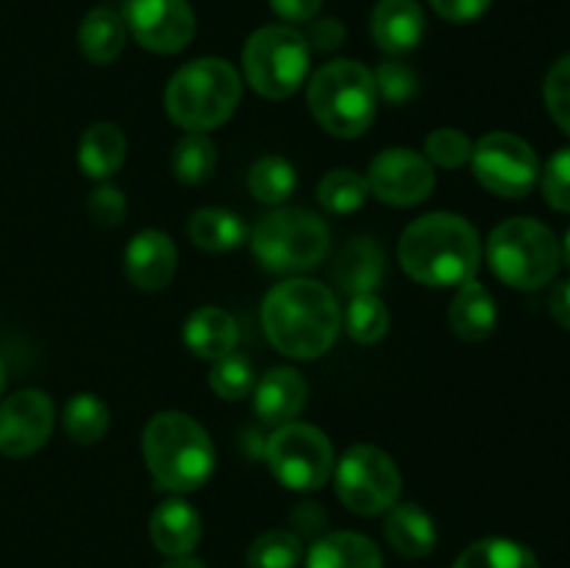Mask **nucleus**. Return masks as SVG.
Here are the masks:
<instances>
[{
  "mask_svg": "<svg viewBox=\"0 0 570 568\" xmlns=\"http://www.w3.org/2000/svg\"><path fill=\"white\" fill-rule=\"evenodd\" d=\"M262 326L273 349L295 360H315L337 340V298L315 278H289L267 293L262 304Z\"/></svg>",
  "mask_w": 570,
  "mask_h": 568,
  "instance_id": "f257e3e1",
  "label": "nucleus"
},
{
  "mask_svg": "<svg viewBox=\"0 0 570 568\" xmlns=\"http://www.w3.org/2000/svg\"><path fill=\"white\" fill-rule=\"evenodd\" d=\"M399 259L406 276L429 287L465 284L479 271L482 239L465 217L432 212L406 226Z\"/></svg>",
  "mask_w": 570,
  "mask_h": 568,
  "instance_id": "f03ea898",
  "label": "nucleus"
},
{
  "mask_svg": "<svg viewBox=\"0 0 570 568\" xmlns=\"http://www.w3.org/2000/svg\"><path fill=\"white\" fill-rule=\"evenodd\" d=\"M142 454L156 484L173 493L200 488L215 471V445L195 418L159 412L142 432Z\"/></svg>",
  "mask_w": 570,
  "mask_h": 568,
  "instance_id": "7ed1b4c3",
  "label": "nucleus"
},
{
  "mask_svg": "<svg viewBox=\"0 0 570 568\" xmlns=\"http://www.w3.org/2000/svg\"><path fill=\"white\" fill-rule=\"evenodd\" d=\"M243 98L239 72L226 59H195L170 78L165 92L167 115L189 134L223 126Z\"/></svg>",
  "mask_w": 570,
  "mask_h": 568,
  "instance_id": "20e7f679",
  "label": "nucleus"
},
{
  "mask_svg": "<svg viewBox=\"0 0 570 568\" xmlns=\"http://www.w3.org/2000/svg\"><path fill=\"white\" fill-rule=\"evenodd\" d=\"M376 78L354 59L323 65L312 76L306 100L315 120L334 137H360L376 117Z\"/></svg>",
  "mask_w": 570,
  "mask_h": 568,
  "instance_id": "39448f33",
  "label": "nucleus"
},
{
  "mask_svg": "<svg viewBox=\"0 0 570 568\" xmlns=\"http://www.w3.org/2000/svg\"><path fill=\"white\" fill-rule=\"evenodd\" d=\"M562 248L554 232L532 217H512L493 228L488 262L495 276L518 290H540L560 271Z\"/></svg>",
  "mask_w": 570,
  "mask_h": 568,
  "instance_id": "423d86ee",
  "label": "nucleus"
},
{
  "mask_svg": "<svg viewBox=\"0 0 570 568\" xmlns=\"http://www.w3.org/2000/svg\"><path fill=\"white\" fill-rule=\"evenodd\" d=\"M250 248L273 273H301L321 265L328 254V228L315 212L276 209L256 223Z\"/></svg>",
  "mask_w": 570,
  "mask_h": 568,
  "instance_id": "0eeeda50",
  "label": "nucleus"
},
{
  "mask_svg": "<svg viewBox=\"0 0 570 568\" xmlns=\"http://www.w3.org/2000/svg\"><path fill=\"white\" fill-rule=\"evenodd\" d=\"M243 70L262 98H289L309 72V45L295 28L265 26L245 42Z\"/></svg>",
  "mask_w": 570,
  "mask_h": 568,
  "instance_id": "6e6552de",
  "label": "nucleus"
},
{
  "mask_svg": "<svg viewBox=\"0 0 570 568\" xmlns=\"http://www.w3.org/2000/svg\"><path fill=\"white\" fill-rule=\"evenodd\" d=\"M265 460L282 484L317 490L334 471V451L326 434L309 423H284L265 445Z\"/></svg>",
  "mask_w": 570,
  "mask_h": 568,
  "instance_id": "1a4fd4ad",
  "label": "nucleus"
},
{
  "mask_svg": "<svg viewBox=\"0 0 570 568\" xmlns=\"http://www.w3.org/2000/svg\"><path fill=\"white\" fill-rule=\"evenodd\" d=\"M401 493L399 466L387 451L360 443L343 454L337 466V496L356 516H379L390 510Z\"/></svg>",
  "mask_w": 570,
  "mask_h": 568,
  "instance_id": "9d476101",
  "label": "nucleus"
},
{
  "mask_svg": "<svg viewBox=\"0 0 570 568\" xmlns=\"http://www.w3.org/2000/svg\"><path fill=\"white\" fill-rule=\"evenodd\" d=\"M479 184L501 198H523L538 182V156L527 139L507 131H493L471 150Z\"/></svg>",
  "mask_w": 570,
  "mask_h": 568,
  "instance_id": "9b49d317",
  "label": "nucleus"
},
{
  "mask_svg": "<svg viewBox=\"0 0 570 568\" xmlns=\"http://www.w3.org/2000/svg\"><path fill=\"white\" fill-rule=\"evenodd\" d=\"M122 20L131 37L154 53H178L195 37V14L187 0H126Z\"/></svg>",
  "mask_w": 570,
  "mask_h": 568,
  "instance_id": "f8f14e48",
  "label": "nucleus"
},
{
  "mask_svg": "<svg viewBox=\"0 0 570 568\" xmlns=\"http://www.w3.org/2000/svg\"><path fill=\"white\" fill-rule=\"evenodd\" d=\"M367 187L390 206H415L434 189V167L412 148H387L367 167Z\"/></svg>",
  "mask_w": 570,
  "mask_h": 568,
  "instance_id": "ddd939ff",
  "label": "nucleus"
},
{
  "mask_svg": "<svg viewBox=\"0 0 570 568\" xmlns=\"http://www.w3.org/2000/svg\"><path fill=\"white\" fill-rule=\"evenodd\" d=\"M53 432V401L42 390H20L0 404V451L28 457Z\"/></svg>",
  "mask_w": 570,
  "mask_h": 568,
  "instance_id": "4468645a",
  "label": "nucleus"
},
{
  "mask_svg": "<svg viewBox=\"0 0 570 568\" xmlns=\"http://www.w3.org/2000/svg\"><path fill=\"white\" fill-rule=\"evenodd\" d=\"M126 273L131 284H137L139 290H148V293L167 287L173 273H176V245H173V239L165 232H156V228L139 232L126 248Z\"/></svg>",
  "mask_w": 570,
  "mask_h": 568,
  "instance_id": "2eb2a0df",
  "label": "nucleus"
},
{
  "mask_svg": "<svg viewBox=\"0 0 570 568\" xmlns=\"http://www.w3.org/2000/svg\"><path fill=\"white\" fill-rule=\"evenodd\" d=\"M423 9L417 0H379L371 17L373 42L390 56L410 53L423 39Z\"/></svg>",
  "mask_w": 570,
  "mask_h": 568,
  "instance_id": "dca6fc26",
  "label": "nucleus"
},
{
  "mask_svg": "<svg viewBox=\"0 0 570 568\" xmlns=\"http://www.w3.org/2000/svg\"><path fill=\"white\" fill-rule=\"evenodd\" d=\"M306 404V382L295 368H271L254 390L256 415L267 427H284Z\"/></svg>",
  "mask_w": 570,
  "mask_h": 568,
  "instance_id": "f3484780",
  "label": "nucleus"
},
{
  "mask_svg": "<svg viewBox=\"0 0 570 568\" xmlns=\"http://www.w3.org/2000/svg\"><path fill=\"white\" fill-rule=\"evenodd\" d=\"M150 540L167 557L189 555L200 540V516L184 499H167L150 516Z\"/></svg>",
  "mask_w": 570,
  "mask_h": 568,
  "instance_id": "a211bd4d",
  "label": "nucleus"
},
{
  "mask_svg": "<svg viewBox=\"0 0 570 568\" xmlns=\"http://www.w3.org/2000/svg\"><path fill=\"white\" fill-rule=\"evenodd\" d=\"M449 323L456 337L468 340V343H479L493 334L495 323H499V310L484 284L473 282V278L460 284L454 301H451Z\"/></svg>",
  "mask_w": 570,
  "mask_h": 568,
  "instance_id": "6ab92c4d",
  "label": "nucleus"
},
{
  "mask_svg": "<svg viewBox=\"0 0 570 568\" xmlns=\"http://www.w3.org/2000/svg\"><path fill=\"white\" fill-rule=\"evenodd\" d=\"M334 278L351 295L376 293L384 282L382 245L371 237H360L345 245L334 265Z\"/></svg>",
  "mask_w": 570,
  "mask_h": 568,
  "instance_id": "aec40b11",
  "label": "nucleus"
},
{
  "mask_svg": "<svg viewBox=\"0 0 570 568\" xmlns=\"http://www.w3.org/2000/svg\"><path fill=\"white\" fill-rule=\"evenodd\" d=\"M184 340L195 356L217 362L237 349L239 332L228 312L217 310V306H204L189 315L187 326H184Z\"/></svg>",
  "mask_w": 570,
  "mask_h": 568,
  "instance_id": "412c9836",
  "label": "nucleus"
},
{
  "mask_svg": "<svg viewBox=\"0 0 570 568\" xmlns=\"http://www.w3.org/2000/svg\"><path fill=\"white\" fill-rule=\"evenodd\" d=\"M382 551L360 532H332L306 555V568H382Z\"/></svg>",
  "mask_w": 570,
  "mask_h": 568,
  "instance_id": "4be33fe9",
  "label": "nucleus"
},
{
  "mask_svg": "<svg viewBox=\"0 0 570 568\" xmlns=\"http://www.w3.org/2000/svg\"><path fill=\"white\" fill-rule=\"evenodd\" d=\"M384 535L387 543L399 551L401 557H426L438 543V529H434L432 516L417 505H393L384 521Z\"/></svg>",
  "mask_w": 570,
  "mask_h": 568,
  "instance_id": "5701e85b",
  "label": "nucleus"
},
{
  "mask_svg": "<svg viewBox=\"0 0 570 568\" xmlns=\"http://www.w3.org/2000/svg\"><path fill=\"white\" fill-rule=\"evenodd\" d=\"M128 28L122 14L109 6H98L89 11L78 28V48L95 65H111L126 48Z\"/></svg>",
  "mask_w": 570,
  "mask_h": 568,
  "instance_id": "b1692460",
  "label": "nucleus"
},
{
  "mask_svg": "<svg viewBox=\"0 0 570 568\" xmlns=\"http://www.w3.org/2000/svg\"><path fill=\"white\" fill-rule=\"evenodd\" d=\"M126 134L115 123H95L81 134L78 165L89 178H109L126 161Z\"/></svg>",
  "mask_w": 570,
  "mask_h": 568,
  "instance_id": "393cba45",
  "label": "nucleus"
},
{
  "mask_svg": "<svg viewBox=\"0 0 570 568\" xmlns=\"http://www.w3.org/2000/svg\"><path fill=\"white\" fill-rule=\"evenodd\" d=\"M189 239L204 251H232L245 239V226L228 209H198L189 217Z\"/></svg>",
  "mask_w": 570,
  "mask_h": 568,
  "instance_id": "a878e982",
  "label": "nucleus"
},
{
  "mask_svg": "<svg viewBox=\"0 0 570 568\" xmlns=\"http://www.w3.org/2000/svg\"><path fill=\"white\" fill-rule=\"evenodd\" d=\"M454 568H540L527 546L507 538H484L456 557Z\"/></svg>",
  "mask_w": 570,
  "mask_h": 568,
  "instance_id": "bb28decb",
  "label": "nucleus"
},
{
  "mask_svg": "<svg viewBox=\"0 0 570 568\" xmlns=\"http://www.w3.org/2000/svg\"><path fill=\"white\" fill-rule=\"evenodd\" d=\"M367 195H371L367 178H362L354 170H343V167L326 173L317 184V200L332 215H351L365 204Z\"/></svg>",
  "mask_w": 570,
  "mask_h": 568,
  "instance_id": "cd10ccee",
  "label": "nucleus"
},
{
  "mask_svg": "<svg viewBox=\"0 0 570 568\" xmlns=\"http://www.w3.org/2000/svg\"><path fill=\"white\" fill-rule=\"evenodd\" d=\"M109 429V407L92 393H78L65 407V432L76 443H98Z\"/></svg>",
  "mask_w": 570,
  "mask_h": 568,
  "instance_id": "c85d7f7f",
  "label": "nucleus"
},
{
  "mask_svg": "<svg viewBox=\"0 0 570 568\" xmlns=\"http://www.w3.org/2000/svg\"><path fill=\"white\" fill-rule=\"evenodd\" d=\"M295 167L282 156H265L248 173V189L262 204H282L295 193Z\"/></svg>",
  "mask_w": 570,
  "mask_h": 568,
  "instance_id": "c756f323",
  "label": "nucleus"
},
{
  "mask_svg": "<svg viewBox=\"0 0 570 568\" xmlns=\"http://www.w3.org/2000/svg\"><path fill=\"white\" fill-rule=\"evenodd\" d=\"M215 143L209 137H204V134H187V137H181L170 156L173 173L184 184H204L212 176V170H215Z\"/></svg>",
  "mask_w": 570,
  "mask_h": 568,
  "instance_id": "7c9ffc66",
  "label": "nucleus"
},
{
  "mask_svg": "<svg viewBox=\"0 0 570 568\" xmlns=\"http://www.w3.org/2000/svg\"><path fill=\"white\" fill-rule=\"evenodd\" d=\"M345 329L362 345H373L387 334L390 312L376 293L354 295L345 312Z\"/></svg>",
  "mask_w": 570,
  "mask_h": 568,
  "instance_id": "2f4dec72",
  "label": "nucleus"
},
{
  "mask_svg": "<svg viewBox=\"0 0 570 568\" xmlns=\"http://www.w3.org/2000/svg\"><path fill=\"white\" fill-rule=\"evenodd\" d=\"M304 560V546L295 532L271 529L259 535L248 549V568H298Z\"/></svg>",
  "mask_w": 570,
  "mask_h": 568,
  "instance_id": "473e14b6",
  "label": "nucleus"
},
{
  "mask_svg": "<svg viewBox=\"0 0 570 568\" xmlns=\"http://www.w3.org/2000/svg\"><path fill=\"white\" fill-rule=\"evenodd\" d=\"M212 390H215L220 399L237 401L254 390V368H250L248 356L243 354H226L223 360L215 362L209 376Z\"/></svg>",
  "mask_w": 570,
  "mask_h": 568,
  "instance_id": "72a5a7b5",
  "label": "nucleus"
},
{
  "mask_svg": "<svg viewBox=\"0 0 570 568\" xmlns=\"http://www.w3.org/2000/svg\"><path fill=\"white\" fill-rule=\"evenodd\" d=\"M471 139L468 134L456 131V128H438L426 137V159L432 165L445 167V170H456L471 159Z\"/></svg>",
  "mask_w": 570,
  "mask_h": 568,
  "instance_id": "f704fd0d",
  "label": "nucleus"
},
{
  "mask_svg": "<svg viewBox=\"0 0 570 568\" xmlns=\"http://www.w3.org/2000/svg\"><path fill=\"white\" fill-rule=\"evenodd\" d=\"M546 106L557 126L570 134V53L562 56L546 76Z\"/></svg>",
  "mask_w": 570,
  "mask_h": 568,
  "instance_id": "c9c22d12",
  "label": "nucleus"
},
{
  "mask_svg": "<svg viewBox=\"0 0 570 568\" xmlns=\"http://www.w3.org/2000/svg\"><path fill=\"white\" fill-rule=\"evenodd\" d=\"M373 78H376V92H382L387 104H404L417 89L415 72L404 61H384Z\"/></svg>",
  "mask_w": 570,
  "mask_h": 568,
  "instance_id": "e433bc0d",
  "label": "nucleus"
},
{
  "mask_svg": "<svg viewBox=\"0 0 570 568\" xmlns=\"http://www.w3.org/2000/svg\"><path fill=\"white\" fill-rule=\"evenodd\" d=\"M543 195L554 209L570 212V148L557 150L546 165Z\"/></svg>",
  "mask_w": 570,
  "mask_h": 568,
  "instance_id": "4c0bfd02",
  "label": "nucleus"
},
{
  "mask_svg": "<svg viewBox=\"0 0 570 568\" xmlns=\"http://www.w3.org/2000/svg\"><path fill=\"white\" fill-rule=\"evenodd\" d=\"M87 212L98 226H120L122 215H126V195L115 187V184H100L89 193Z\"/></svg>",
  "mask_w": 570,
  "mask_h": 568,
  "instance_id": "58836bf2",
  "label": "nucleus"
},
{
  "mask_svg": "<svg viewBox=\"0 0 570 568\" xmlns=\"http://www.w3.org/2000/svg\"><path fill=\"white\" fill-rule=\"evenodd\" d=\"M345 28L343 22L334 20V17H323V20H312V26L306 28V45L315 50H337L343 45Z\"/></svg>",
  "mask_w": 570,
  "mask_h": 568,
  "instance_id": "ea45409f",
  "label": "nucleus"
},
{
  "mask_svg": "<svg viewBox=\"0 0 570 568\" xmlns=\"http://www.w3.org/2000/svg\"><path fill=\"white\" fill-rule=\"evenodd\" d=\"M440 17L451 22H471L490 9L493 0H429Z\"/></svg>",
  "mask_w": 570,
  "mask_h": 568,
  "instance_id": "a19ab883",
  "label": "nucleus"
},
{
  "mask_svg": "<svg viewBox=\"0 0 570 568\" xmlns=\"http://www.w3.org/2000/svg\"><path fill=\"white\" fill-rule=\"evenodd\" d=\"M323 0H271L273 11L287 22H312Z\"/></svg>",
  "mask_w": 570,
  "mask_h": 568,
  "instance_id": "79ce46f5",
  "label": "nucleus"
},
{
  "mask_svg": "<svg viewBox=\"0 0 570 568\" xmlns=\"http://www.w3.org/2000/svg\"><path fill=\"white\" fill-rule=\"evenodd\" d=\"M549 310H551V317H554L562 329H570V278L568 282H560L554 290H551Z\"/></svg>",
  "mask_w": 570,
  "mask_h": 568,
  "instance_id": "37998d69",
  "label": "nucleus"
},
{
  "mask_svg": "<svg viewBox=\"0 0 570 568\" xmlns=\"http://www.w3.org/2000/svg\"><path fill=\"white\" fill-rule=\"evenodd\" d=\"M161 568H206V566L198 560V557L178 555V557H170V560H167Z\"/></svg>",
  "mask_w": 570,
  "mask_h": 568,
  "instance_id": "c03bdc74",
  "label": "nucleus"
},
{
  "mask_svg": "<svg viewBox=\"0 0 570 568\" xmlns=\"http://www.w3.org/2000/svg\"><path fill=\"white\" fill-rule=\"evenodd\" d=\"M562 259H566V265L570 267V228L566 234V245H562Z\"/></svg>",
  "mask_w": 570,
  "mask_h": 568,
  "instance_id": "a18cd8bd",
  "label": "nucleus"
},
{
  "mask_svg": "<svg viewBox=\"0 0 570 568\" xmlns=\"http://www.w3.org/2000/svg\"><path fill=\"white\" fill-rule=\"evenodd\" d=\"M3 384H6V371H3V360H0V393H3Z\"/></svg>",
  "mask_w": 570,
  "mask_h": 568,
  "instance_id": "49530a36",
  "label": "nucleus"
}]
</instances>
